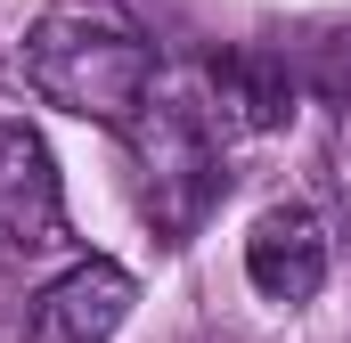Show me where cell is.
<instances>
[{
  "label": "cell",
  "instance_id": "2",
  "mask_svg": "<svg viewBox=\"0 0 351 343\" xmlns=\"http://www.w3.org/2000/svg\"><path fill=\"white\" fill-rule=\"evenodd\" d=\"M123 139L139 147V204H147L156 237H172V246L196 237V221L221 204V139H213V115L188 106V98H172V90H156L131 115Z\"/></svg>",
  "mask_w": 351,
  "mask_h": 343
},
{
  "label": "cell",
  "instance_id": "5",
  "mask_svg": "<svg viewBox=\"0 0 351 343\" xmlns=\"http://www.w3.org/2000/svg\"><path fill=\"white\" fill-rule=\"evenodd\" d=\"M245 278H254L262 303L302 311L327 286V221L311 204H269L262 221L245 229Z\"/></svg>",
  "mask_w": 351,
  "mask_h": 343
},
{
  "label": "cell",
  "instance_id": "3",
  "mask_svg": "<svg viewBox=\"0 0 351 343\" xmlns=\"http://www.w3.org/2000/svg\"><path fill=\"white\" fill-rule=\"evenodd\" d=\"M0 246L8 254H58L66 246L58 156L33 123H0Z\"/></svg>",
  "mask_w": 351,
  "mask_h": 343
},
{
  "label": "cell",
  "instance_id": "1",
  "mask_svg": "<svg viewBox=\"0 0 351 343\" xmlns=\"http://www.w3.org/2000/svg\"><path fill=\"white\" fill-rule=\"evenodd\" d=\"M25 82L41 106L74 115V123H106V131H131V115L156 98V49L114 16V8H41L25 25Z\"/></svg>",
  "mask_w": 351,
  "mask_h": 343
},
{
  "label": "cell",
  "instance_id": "6",
  "mask_svg": "<svg viewBox=\"0 0 351 343\" xmlns=\"http://www.w3.org/2000/svg\"><path fill=\"white\" fill-rule=\"evenodd\" d=\"M213 123L221 131H278L286 115H294V82H286V66H269L262 49H229V58H213Z\"/></svg>",
  "mask_w": 351,
  "mask_h": 343
},
{
  "label": "cell",
  "instance_id": "4",
  "mask_svg": "<svg viewBox=\"0 0 351 343\" xmlns=\"http://www.w3.org/2000/svg\"><path fill=\"white\" fill-rule=\"evenodd\" d=\"M131 303H139L131 270L106 261V254H82V261H66V270L33 294L25 343H106L123 319H131Z\"/></svg>",
  "mask_w": 351,
  "mask_h": 343
}]
</instances>
